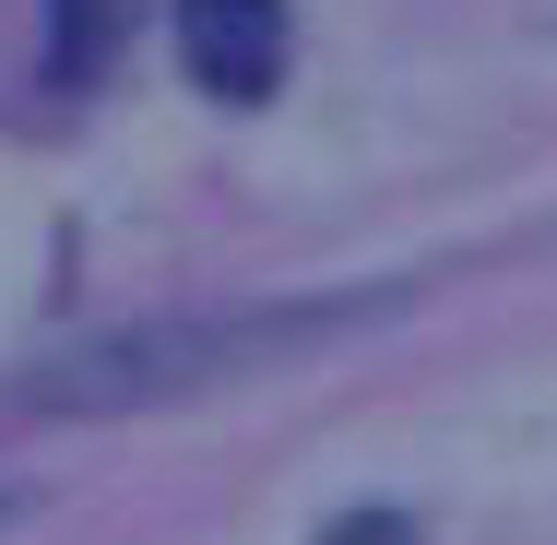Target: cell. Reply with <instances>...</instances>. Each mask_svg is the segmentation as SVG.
I'll use <instances>...</instances> for the list:
<instances>
[{"mask_svg": "<svg viewBox=\"0 0 557 545\" xmlns=\"http://www.w3.org/2000/svg\"><path fill=\"white\" fill-rule=\"evenodd\" d=\"M178 60L190 84L225 96V108H261L297 60V12L285 0H178Z\"/></svg>", "mask_w": 557, "mask_h": 545, "instance_id": "6da1fadb", "label": "cell"}, {"mask_svg": "<svg viewBox=\"0 0 557 545\" xmlns=\"http://www.w3.org/2000/svg\"><path fill=\"white\" fill-rule=\"evenodd\" d=\"M131 24V0H60V48H48V84H96Z\"/></svg>", "mask_w": 557, "mask_h": 545, "instance_id": "7a4b0ae2", "label": "cell"}, {"mask_svg": "<svg viewBox=\"0 0 557 545\" xmlns=\"http://www.w3.org/2000/svg\"><path fill=\"white\" fill-rule=\"evenodd\" d=\"M321 545H416V522H392V510H368V522H333Z\"/></svg>", "mask_w": 557, "mask_h": 545, "instance_id": "3957f363", "label": "cell"}]
</instances>
